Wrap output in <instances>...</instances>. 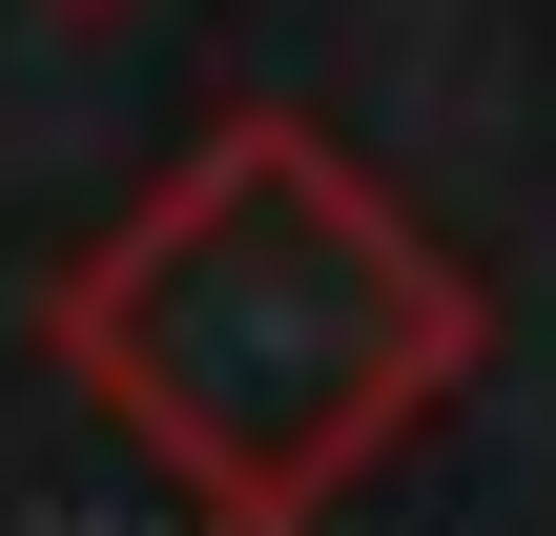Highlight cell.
Here are the masks:
<instances>
[{
	"label": "cell",
	"instance_id": "obj_1",
	"mask_svg": "<svg viewBox=\"0 0 556 536\" xmlns=\"http://www.w3.org/2000/svg\"><path fill=\"white\" fill-rule=\"evenodd\" d=\"M62 372L206 536H330L475 392V269L309 103H248L62 269Z\"/></svg>",
	"mask_w": 556,
	"mask_h": 536
}]
</instances>
